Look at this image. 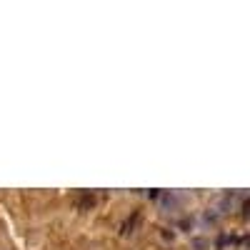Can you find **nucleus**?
Returning a JSON list of instances; mask_svg holds the SVG:
<instances>
[]
</instances>
